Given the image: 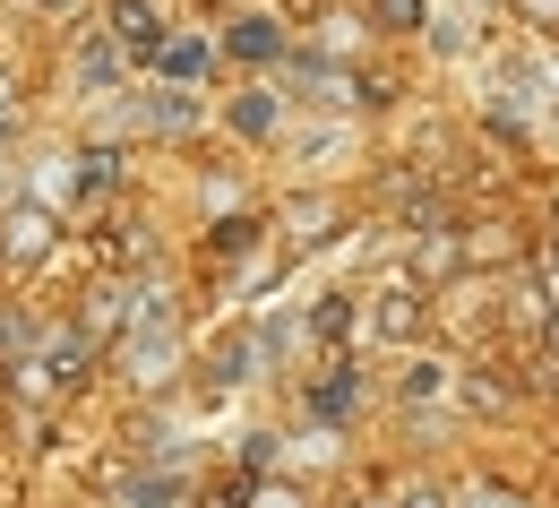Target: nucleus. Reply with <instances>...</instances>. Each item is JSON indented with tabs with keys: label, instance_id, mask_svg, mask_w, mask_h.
I'll return each mask as SVG.
<instances>
[{
	"label": "nucleus",
	"instance_id": "obj_1",
	"mask_svg": "<svg viewBox=\"0 0 559 508\" xmlns=\"http://www.w3.org/2000/svg\"><path fill=\"white\" fill-rule=\"evenodd\" d=\"M130 363H139V379H164V363H173V336H155V328H146L139 345H130Z\"/></svg>",
	"mask_w": 559,
	"mask_h": 508
},
{
	"label": "nucleus",
	"instance_id": "obj_2",
	"mask_svg": "<svg viewBox=\"0 0 559 508\" xmlns=\"http://www.w3.org/2000/svg\"><path fill=\"white\" fill-rule=\"evenodd\" d=\"M44 233H52L44 216H17V224H9V259H35V250H44Z\"/></svg>",
	"mask_w": 559,
	"mask_h": 508
},
{
	"label": "nucleus",
	"instance_id": "obj_3",
	"mask_svg": "<svg viewBox=\"0 0 559 508\" xmlns=\"http://www.w3.org/2000/svg\"><path fill=\"white\" fill-rule=\"evenodd\" d=\"M121 35H130V44H139V52H146V44H155V17H146L139 0H130V9H121Z\"/></svg>",
	"mask_w": 559,
	"mask_h": 508
},
{
	"label": "nucleus",
	"instance_id": "obj_4",
	"mask_svg": "<svg viewBox=\"0 0 559 508\" xmlns=\"http://www.w3.org/2000/svg\"><path fill=\"white\" fill-rule=\"evenodd\" d=\"M199 61H207L199 44H173V52H164V70H173V78H199Z\"/></svg>",
	"mask_w": 559,
	"mask_h": 508
},
{
	"label": "nucleus",
	"instance_id": "obj_5",
	"mask_svg": "<svg viewBox=\"0 0 559 508\" xmlns=\"http://www.w3.org/2000/svg\"><path fill=\"white\" fill-rule=\"evenodd\" d=\"M379 9H388L396 26H414V17H421V0H379Z\"/></svg>",
	"mask_w": 559,
	"mask_h": 508
},
{
	"label": "nucleus",
	"instance_id": "obj_6",
	"mask_svg": "<svg viewBox=\"0 0 559 508\" xmlns=\"http://www.w3.org/2000/svg\"><path fill=\"white\" fill-rule=\"evenodd\" d=\"M405 508H448V500H439V492H405Z\"/></svg>",
	"mask_w": 559,
	"mask_h": 508
},
{
	"label": "nucleus",
	"instance_id": "obj_7",
	"mask_svg": "<svg viewBox=\"0 0 559 508\" xmlns=\"http://www.w3.org/2000/svg\"><path fill=\"white\" fill-rule=\"evenodd\" d=\"M483 508H516V500H483Z\"/></svg>",
	"mask_w": 559,
	"mask_h": 508
}]
</instances>
